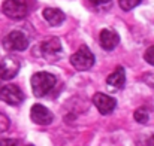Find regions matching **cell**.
Here are the masks:
<instances>
[{"mask_svg":"<svg viewBox=\"0 0 154 146\" xmlns=\"http://www.w3.org/2000/svg\"><path fill=\"white\" fill-rule=\"evenodd\" d=\"M57 84V78L48 72H38L32 76V90L36 97H44Z\"/></svg>","mask_w":154,"mask_h":146,"instance_id":"obj_1","label":"cell"},{"mask_svg":"<svg viewBox=\"0 0 154 146\" xmlns=\"http://www.w3.org/2000/svg\"><path fill=\"white\" fill-rule=\"evenodd\" d=\"M70 63L79 72L88 70L94 66V54L88 49L87 45H81V48L70 57Z\"/></svg>","mask_w":154,"mask_h":146,"instance_id":"obj_2","label":"cell"},{"mask_svg":"<svg viewBox=\"0 0 154 146\" xmlns=\"http://www.w3.org/2000/svg\"><path fill=\"white\" fill-rule=\"evenodd\" d=\"M3 13L11 18V19H23L29 15L30 12V4L26 1H15V0H8L3 1L2 4Z\"/></svg>","mask_w":154,"mask_h":146,"instance_id":"obj_3","label":"cell"},{"mask_svg":"<svg viewBox=\"0 0 154 146\" xmlns=\"http://www.w3.org/2000/svg\"><path fill=\"white\" fill-rule=\"evenodd\" d=\"M3 48L6 51H26L29 48V37L23 31L14 30L3 39Z\"/></svg>","mask_w":154,"mask_h":146,"instance_id":"obj_4","label":"cell"},{"mask_svg":"<svg viewBox=\"0 0 154 146\" xmlns=\"http://www.w3.org/2000/svg\"><path fill=\"white\" fill-rule=\"evenodd\" d=\"M20 69H21L20 60L14 55H8V57L2 58V61H0V78L3 81H11L18 75Z\"/></svg>","mask_w":154,"mask_h":146,"instance_id":"obj_5","label":"cell"},{"mask_svg":"<svg viewBox=\"0 0 154 146\" xmlns=\"http://www.w3.org/2000/svg\"><path fill=\"white\" fill-rule=\"evenodd\" d=\"M0 100L8 103V104L17 106V104H21V101L24 100V94L17 85L9 84L0 90Z\"/></svg>","mask_w":154,"mask_h":146,"instance_id":"obj_6","label":"cell"},{"mask_svg":"<svg viewBox=\"0 0 154 146\" xmlns=\"http://www.w3.org/2000/svg\"><path fill=\"white\" fill-rule=\"evenodd\" d=\"M93 103L102 115H109L117 107V100L105 93H96L93 96Z\"/></svg>","mask_w":154,"mask_h":146,"instance_id":"obj_7","label":"cell"},{"mask_svg":"<svg viewBox=\"0 0 154 146\" xmlns=\"http://www.w3.org/2000/svg\"><path fill=\"white\" fill-rule=\"evenodd\" d=\"M41 52L42 55L47 58V60H55L58 58V55L61 54V43H60V39L57 37H50L47 40H44L41 43Z\"/></svg>","mask_w":154,"mask_h":146,"instance_id":"obj_8","label":"cell"},{"mask_svg":"<svg viewBox=\"0 0 154 146\" xmlns=\"http://www.w3.org/2000/svg\"><path fill=\"white\" fill-rule=\"evenodd\" d=\"M30 118L35 124H39V125H48L51 124L54 116H52L51 110L47 109L45 106L42 104H35L30 110Z\"/></svg>","mask_w":154,"mask_h":146,"instance_id":"obj_9","label":"cell"},{"mask_svg":"<svg viewBox=\"0 0 154 146\" xmlns=\"http://www.w3.org/2000/svg\"><path fill=\"white\" fill-rule=\"evenodd\" d=\"M124 82H126V70L124 67L118 66L106 79V84L111 87V88H115V90H120L124 87Z\"/></svg>","mask_w":154,"mask_h":146,"instance_id":"obj_10","label":"cell"},{"mask_svg":"<svg viewBox=\"0 0 154 146\" xmlns=\"http://www.w3.org/2000/svg\"><path fill=\"white\" fill-rule=\"evenodd\" d=\"M118 42H120V36L115 31L108 30V28H105V30L100 31V45H102L103 49L112 51L118 45Z\"/></svg>","mask_w":154,"mask_h":146,"instance_id":"obj_11","label":"cell"},{"mask_svg":"<svg viewBox=\"0 0 154 146\" xmlns=\"http://www.w3.org/2000/svg\"><path fill=\"white\" fill-rule=\"evenodd\" d=\"M44 18L51 27H57L64 21L66 16H64V12L57 9V7H45L44 9Z\"/></svg>","mask_w":154,"mask_h":146,"instance_id":"obj_12","label":"cell"},{"mask_svg":"<svg viewBox=\"0 0 154 146\" xmlns=\"http://www.w3.org/2000/svg\"><path fill=\"white\" fill-rule=\"evenodd\" d=\"M133 116H135V121L139 122V124H145V122H148V119H150V113H148V110H147L145 107L136 109Z\"/></svg>","mask_w":154,"mask_h":146,"instance_id":"obj_13","label":"cell"},{"mask_svg":"<svg viewBox=\"0 0 154 146\" xmlns=\"http://www.w3.org/2000/svg\"><path fill=\"white\" fill-rule=\"evenodd\" d=\"M118 4H120V7L123 10H130V9L136 7L138 4H141V1L139 0H120Z\"/></svg>","mask_w":154,"mask_h":146,"instance_id":"obj_14","label":"cell"},{"mask_svg":"<svg viewBox=\"0 0 154 146\" xmlns=\"http://www.w3.org/2000/svg\"><path fill=\"white\" fill-rule=\"evenodd\" d=\"M9 125H11V121L8 119V116H6L5 113L0 112V133L6 131V130L9 128Z\"/></svg>","mask_w":154,"mask_h":146,"instance_id":"obj_15","label":"cell"},{"mask_svg":"<svg viewBox=\"0 0 154 146\" xmlns=\"http://www.w3.org/2000/svg\"><path fill=\"white\" fill-rule=\"evenodd\" d=\"M144 58H145V61H147L148 64L154 66V46H150V48L145 51V54H144Z\"/></svg>","mask_w":154,"mask_h":146,"instance_id":"obj_16","label":"cell"},{"mask_svg":"<svg viewBox=\"0 0 154 146\" xmlns=\"http://www.w3.org/2000/svg\"><path fill=\"white\" fill-rule=\"evenodd\" d=\"M0 146H18L15 139H0Z\"/></svg>","mask_w":154,"mask_h":146,"instance_id":"obj_17","label":"cell"},{"mask_svg":"<svg viewBox=\"0 0 154 146\" xmlns=\"http://www.w3.org/2000/svg\"><path fill=\"white\" fill-rule=\"evenodd\" d=\"M27 146H33V145H27Z\"/></svg>","mask_w":154,"mask_h":146,"instance_id":"obj_18","label":"cell"}]
</instances>
